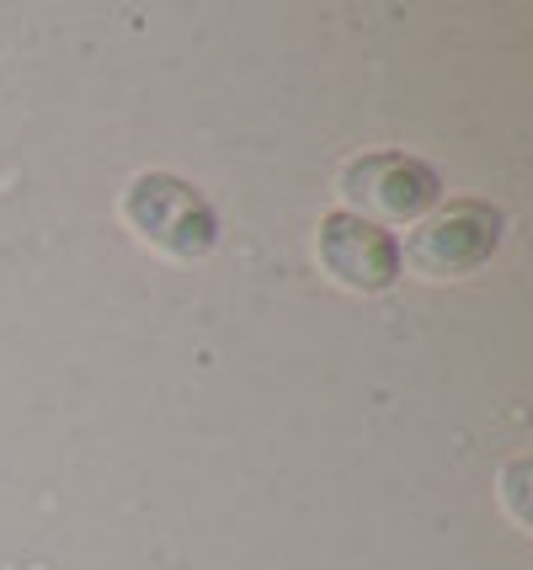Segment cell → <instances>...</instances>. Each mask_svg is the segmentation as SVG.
<instances>
[{
	"label": "cell",
	"instance_id": "cell-1",
	"mask_svg": "<svg viewBox=\"0 0 533 570\" xmlns=\"http://www.w3.org/2000/svg\"><path fill=\"white\" fill-rule=\"evenodd\" d=\"M124 214L150 246L171 250V256H187V262H193V256H208L214 240H219L214 203H208L193 181H181V176H171V171L139 176V181L128 187Z\"/></svg>",
	"mask_w": 533,
	"mask_h": 570
},
{
	"label": "cell",
	"instance_id": "cell-2",
	"mask_svg": "<svg viewBox=\"0 0 533 570\" xmlns=\"http://www.w3.org/2000/svg\"><path fill=\"white\" fill-rule=\"evenodd\" d=\"M342 198L353 203L347 214L368 224H411L422 219L432 203L443 198V181L427 160L401 155V149H379V155H363L342 171Z\"/></svg>",
	"mask_w": 533,
	"mask_h": 570
},
{
	"label": "cell",
	"instance_id": "cell-3",
	"mask_svg": "<svg viewBox=\"0 0 533 570\" xmlns=\"http://www.w3.org/2000/svg\"><path fill=\"white\" fill-rule=\"evenodd\" d=\"M502 208H491L481 198H464V203H448V208H437L416 235H411V267H422L427 277H464L485 267L496 246H502Z\"/></svg>",
	"mask_w": 533,
	"mask_h": 570
},
{
	"label": "cell",
	"instance_id": "cell-4",
	"mask_svg": "<svg viewBox=\"0 0 533 570\" xmlns=\"http://www.w3.org/2000/svg\"><path fill=\"white\" fill-rule=\"evenodd\" d=\"M320 262L336 283H347L357 294H379L401 277V240L342 208L320 219Z\"/></svg>",
	"mask_w": 533,
	"mask_h": 570
},
{
	"label": "cell",
	"instance_id": "cell-5",
	"mask_svg": "<svg viewBox=\"0 0 533 570\" xmlns=\"http://www.w3.org/2000/svg\"><path fill=\"white\" fill-rule=\"evenodd\" d=\"M529 474H533L529 459H512V464H507V507H512V518L523 522V528L533 522V507H529Z\"/></svg>",
	"mask_w": 533,
	"mask_h": 570
}]
</instances>
